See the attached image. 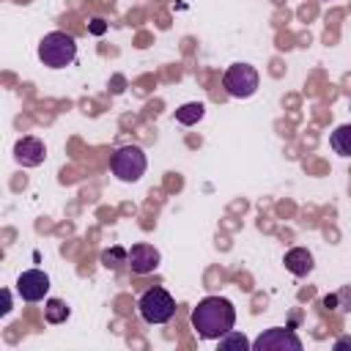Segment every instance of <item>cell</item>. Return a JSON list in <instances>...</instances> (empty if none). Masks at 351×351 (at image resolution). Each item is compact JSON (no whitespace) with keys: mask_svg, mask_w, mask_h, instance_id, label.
Masks as SVG:
<instances>
[{"mask_svg":"<svg viewBox=\"0 0 351 351\" xmlns=\"http://www.w3.org/2000/svg\"><path fill=\"white\" fill-rule=\"evenodd\" d=\"M236 324V307L222 296H206L192 310V326L203 340H219Z\"/></svg>","mask_w":351,"mask_h":351,"instance_id":"obj_1","label":"cell"},{"mask_svg":"<svg viewBox=\"0 0 351 351\" xmlns=\"http://www.w3.org/2000/svg\"><path fill=\"white\" fill-rule=\"evenodd\" d=\"M38 58L44 66L49 69H66L74 63L77 58V41L71 33L63 30H52L38 41Z\"/></svg>","mask_w":351,"mask_h":351,"instance_id":"obj_2","label":"cell"},{"mask_svg":"<svg viewBox=\"0 0 351 351\" xmlns=\"http://www.w3.org/2000/svg\"><path fill=\"white\" fill-rule=\"evenodd\" d=\"M137 310L145 324H167L176 315V299L165 288H148L140 296Z\"/></svg>","mask_w":351,"mask_h":351,"instance_id":"obj_3","label":"cell"},{"mask_svg":"<svg viewBox=\"0 0 351 351\" xmlns=\"http://www.w3.org/2000/svg\"><path fill=\"white\" fill-rule=\"evenodd\" d=\"M110 167H112V173H115L121 181L134 184V181H140V176L145 173L148 159H145V154H143L140 145H121V148L112 154Z\"/></svg>","mask_w":351,"mask_h":351,"instance_id":"obj_4","label":"cell"},{"mask_svg":"<svg viewBox=\"0 0 351 351\" xmlns=\"http://www.w3.org/2000/svg\"><path fill=\"white\" fill-rule=\"evenodd\" d=\"M258 82H261V77H258L255 66H250V63H233V66H228V71L222 77V85L233 99H250L258 90Z\"/></svg>","mask_w":351,"mask_h":351,"instance_id":"obj_5","label":"cell"},{"mask_svg":"<svg viewBox=\"0 0 351 351\" xmlns=\"http://www.w3.org/2000/svg\"><path fill=\"white\" fill-rule=\"evenodd\" d=\"M255 351H302V340L291 332V329H282V326H271L266 329L255 343H252Z\"/></svg>","mask_w":351,"mask_h":351,"instance_id":"obj_6","label":"cell"},{"mask_svg":"<svg viewBox=\"0 0 351 351\" xmlns=\"http://www.w3.org/2000/svg\"><path fill=\"white\" fill-rule=\"evenodd\" d=\"M49 291V277L41 269H27L16 277V293L25 302H41Z\"/></svg>","mask_w":351,"mask_h":351,"instance_id":"obj_7","label":"cell"},{"mask_svg":"<svg viewBox=\"0 0 351 351\" xmlns=\"http://www.w3.org/2000/svg\"><path fill=\"white\" fill-rule=\"evenodd\" d=\"M159 261H162V255H159V250H156L154 244H134V247L129 250L126 266H129L134 274H151V271L159 269Z\"/></svg>","mask_w":351,"mask_h":351,"instance_id":"obj_8","label":"cell"},{"mask_svg":"<svg viewBox=\"0 0 351 351\" xmlns=\"http://www.w3.org/2000/svg\"><path fill=\"white\" fill-rule=\"evenodd\" d=\"M14 159L22 167H38L47 159V148H44V143L38 137H22L14 145Z\"/></svg>","mask_w":351,"mask_h":351,"instance_id":"obj_9","label":"cell"},{"mask_svg":"<svg viewBox=\"0 0 351 351\" xmlns=\"http://www.w3.org/2000/svg\"><path fill=\"white\" fill-rule=\"evenodd\" d=\"M313 252L304 250V247H293L285 252V269L293 274V277H307L313 271Z\"/></svg>","mask_w":351,"mask_h":351,"instance_id":"obj_10","label":"cell"},{"mask_svg":"<svg viewBox=\"0 0 351 351\" xmlns=\"http://www.w3.org/2000/svg\"><path fill=\"white\" fill-rule=\"evenodd\" d=\"M329 143H332L335 154H340V156H348V159H351V123H340V126L332 132Z\"/></svg>","mask_w":351,"mask_h":351,"instance_id":"obj_11","label":"cell"},{"mask_svg":"<svg viewBox=\"0 0 351 351\" xmlns=\"http://www.w3.org/2000/svg\"><path fill=\"white\" fill-rule=\"evenodd\" d=\"M203 115H206V107H203L200 101H186V104H181V107L176 110V121L184 123V126L197 123Z\"/></svg>","mask_w":351,"mask_h":351,"instance_id":"obj_12","label":"cell"},{"mask_svg":"<svg viewBox=\"0 0 351 351\" xmlns=\"http://www.w3.org/2000/svg\"><path fill=\"white\" fill-rule=\"evenodd\" d=\"M69 307H66V302H60V299H47V304H44V315H47V321L49 324H63L66 318H69Z\"/></svg>","mask_w":351,"mask_h":351,"instance_id":"obj_13","label":"cell"},{"mask_svg":"<svg viewBox=\"0 0 351 351\" xmlns=\"http://www.w3.org/2000/svg\"><path fill=\"white\" fill-rule=\"evenodd\" d=\"M219 348H225V351H230V348H241V351H247L250 348V340L241 335V332H228V335H222L219 337Z\"/></svg>","mask_w":351,"mask_h":351,"instance_id":"obj_14","label":"cell"},{"mask_svg":"<svg viewBox=\"0 0 351 351\" xmlns=\"http://www.w3.org/2000/svg\"><path fill=\"white\" fill-rule=\"evenodd\" d=\"M126 261H129V250L112 247V250H104V252H101V263H104L107 269H115V266H121V263H126Z\"/></svg>","mask_w":351,"mask_h":351,"instance_id":"obj_15","label":"cell"},{"mask_svg":"<svg viewBox=\"0 0 351 351\" xmlns=\"http://www.w3.org/2000/svg\"><path fill=\"white\" fill-rule=\"evenodd\" d=\"M107 30V22L101 19V16H96V19H90V33H96V36H101Z\"/></svg>","mask_w":351,"mask_h":351,"instance_id":"obj_16","label":"cell"},{"mask_svg":"<svg viewBox=\"0 0 351 351\" xmlns=\"http://www.w3.org/2000/svg\"><path fill=\"white\" fill-rule=\"evenodd\" d=\"M324 307H326V310H335V307H337V296H326V299H324Z\"/></svg>","mask_w":351,"mask_h":351,"instance_id":"obj_17","label":"cell"},{"mask_svg":"<svg viewBox=\"0 0 351 351\" xmlns=\"http://www.w3.org/2000/svg\"><path fill=\"white\" fill-rule=\"evenodd\" d=\"M3 293H5V304H3V307H0V313H3V315H5V313H8V310H11V296H8V291H3Z\"/></svg>","mask_w":351,"mask_h":351,"instance_id":"obj_18","label":"cell"},{"mask_svg":"<svg viewBox=\"0 0 351 351\" xmlns=\"http://www.w3.org/2000/svg\"><path fill=\"white\" fill-rule=\"evenodd\" d=\"M346 346H351V340H348V337H343V340H337V343H335V348H346Z\"/></svg>","mask_w":351,"mask_h":351,"instance_id":"obj_19","label":"cell"}]
</instances>
